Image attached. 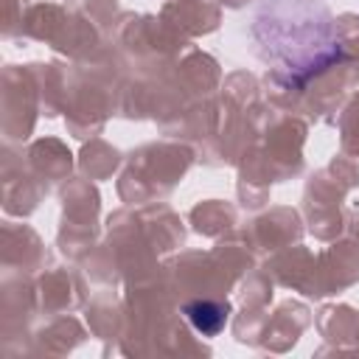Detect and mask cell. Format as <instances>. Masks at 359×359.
<instances>
[{"mask_svg": "<svg viewBox=\"0 0 359 359\" xmlns=\"http://www.w3.org/2000/svg\"><path fill=\"white\" fill-rule=\"evenodd\" d=\"M247 39L255 59L286 90H303L345 56L339 22L325 0H252Z\"/></svg>", "mask_w": 359, "mask_h": 359, "instance_id": "1", "label": "cell"}, {"mask_svg": "<svg viewBox=\"0 0 359 359\" xmlns=\"http://www.w3.org/2000/svg\"><path fill=\"white\" fill-rule=\"evenodd\" d=\"M185 320L194 325V331H199L202 337H216L224 325H227V303H219V300H194L182 309Z\"/></svg>", "mask_w": 359, "mask_h": 359, "instance_id": "2", "label": "cell"}]
</instances>
